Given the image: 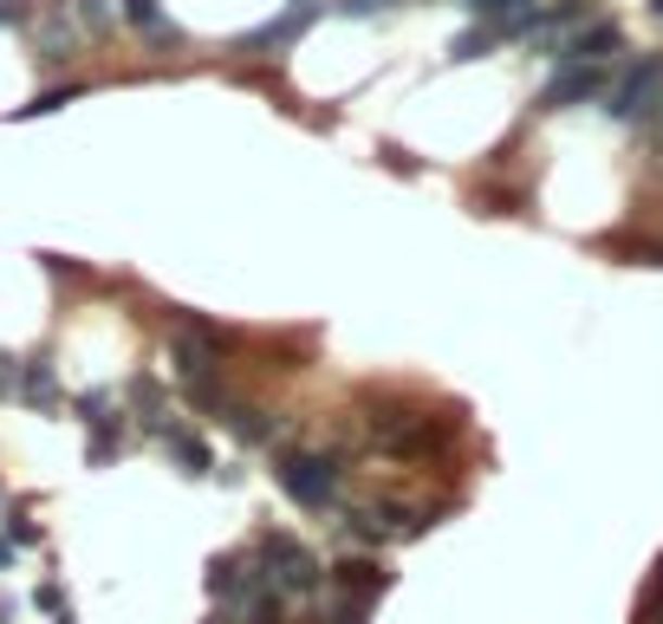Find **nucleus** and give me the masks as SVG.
Segmentation results:
<instances>
[{"label":"nucleus","instance_id":"obj_15","mask_svg":"<svg viewBox=\"0 0 663 624\" xmlns=\"http://www.w3.org/2000/svg\"><path fill=\"white\" fill-rule=\"evenodd\" d=\"M72 98H78V85H46V91H39L33 104H20V117H46V111H65Z\"/></svg>","mask_w":663,"mask_h":624},{"label":"nucleus","instance_id":"obj_9","mask_svg":"<svg viewBox=\"0 0 663 624\" xmlns=\"http://www.w3.org/2000/svg\"><path fill=\"white\" fill-rule=\"evenodd\" d=\"M13 397L33 404V410H59V371H52V358H20V384H13Z\"/></svg>","mask_w":663,"mask_h":624},{"label":"nucleus","instance_id":"obj_1","mask_svg":"<svg viewBox=\"0 0 663 624\" xmlns=\"http://www.w3.org/2000/svg\"><path fill=\"white\" fill-rule=\"evenodd\" d=\"M254 560H260V573L273 580L280 599H319L326 593V560L299 534H280V527L254 534Z\"/></svg>","mask_w":663,"mask_h":624},{"label":"nucleus","instance_id":"obj_22","mask_svg":"<svg viewBox=\"0 0 663 624\" xmlns=\"http://www.w3.org/2000/svg\"><path fill=\"white\" fill-rule=\"evenodd\" d=\"M13 384H20V358L0 352V397H13Z\"/></svg>","mask_w":663,"mask_h":624},{"label":"nucleus","instance_id":"obj_25","mask_svg":"<svg viewBox=\"0 0 663 624\" xmlns=\"http://www.w3.org/2000/svg\"><path fill=\"white\" fill-rule=\"evenodd\" d=\"M7 560H13V540H7V534H0V566H7Z\"/></svg>","mask_w":663,"mask_h":624},{"label":"nucleus","instance_id":"obj_28","mask_svg":"<svg viewBox=\"0 0 663 624\" xmlns=\"http://www.w3.org/2000/svg\"><path fill=\"white\" fill-rule=\"evenodd\" d=\"M651 13H658V20H663V0H651Z\"/></svg>","mask_w":663,"mask_h":624},{"label":"nucleus","instance_id":"obj_16","mask_svg":"<svg viewBox=\"0 0 663 624\" xmlns=\"http://www.w3.org/2000/svg\"><path fill=\"white\" fill-rule=\"evenodd\" d=\"M7 540H13V547H39V521H33L26 508H7Z\"/></svg>","mask_w":663,"mask_h":624},{"label":"nucleus","instance_id":"obj_21","mask_svg":"<svg viewBox=\"0 0 663 624\" xmlns=\"http://www.w3.org/2000/svg\"><path fill=\"white\" fill-rule=\"evenodd\" d=\"M26 13H33L26 0H0V26H26Z\"/></svg>","mask_w":663,"mask_h":624},{"label":"nucleus","instance_id":"obj_6","mask_svg":"<svg viewBox=\"0 0 663 624\" xmlns=\"http://www.w3.org/2000/svg\"><path fill=\"white\" fill-rule=\"evenodd\" d=\"M319 13H326V0H293V7H286V13H273L267 26L241 33V39H234V52H267V59H273V52H286L293 39H306V33L319 26Z\"/></svg>","mask_w":663,"mask_h":624},{"label":"nucleus","instance_id":"obj_23","mask_svg":"<svg viewBox=\"0 0 663 624\" xmlns=\"http://www.w3.org/2000/svg\"><path fill=\"white\" fill-rule=\"evenodd\" d=\"M13 612H20V606H13V599H7V593H0V624H13Z\"/></svg>","mask_w":663,"mask_h":624},{"label":"nucleus","instance_id":"obj_2","mask_svg":"<svg viewBox=\"0 0 663 624\" xmlns=\"http://www.w3.org/2000/svg\"><path fill=\"white\" fill-rule=\"evenodd\" d=\"M273 475H280V495L299 501L306 514H326V508L339 501V482H345L339 456H326V449H286Z\"/></svg>","mask_w":663,"mask_h":624},{"label":"nucleus","instance_id":"obj_11","mask_svg":"<svg viewBox=\"0 0 663 624\" xmlns=\"http://www.w3.org/2000/svg\"><path fill=\"white\" fill-rule=\"evenodd\" d=\"M117 13H124V20H130V26H137L143 39H150V46H176V39H182V33L169 26L163 0H117Z\"/></svg>","mask_w":663,"mask_h":624},{"label":"nucleus","instance_id":"obj_14","mask_svg":"<svg viewBox=\"0 0 663 624\" xmlns=\"http://www.w3.org/2000/svg\"><path fill=\"white\" fill-rule=\"evenodd\" d=\"M72 46H78V33H72V20H59V13H46L39 20V59H72Z\"/></svg>","mask_w":663,"mask_h":624},{"label":"nucleus","instance_id":"obj_27","mask_svg":"<svg viewBox=\"0 0 663 624\" xmlns=\"http://www.w3.org/2000/svg\"><path fill=\"white\" fill-rule=\"evenodd\" d=\"M52 624H72V612H59V619H52Z\"/></svg>","mask_w":663,"mask_h":624},{"label":"nucleus","instance_id":"obj_24","mask_svg":"<svg viewBox=\"0 0 663 624\" xmlns=\"http://www.w3.org/2000/svg\"><path fill=\"white\" fill-rule=\"evenodd\" d=\"M202 624H234V619H228V612H221V606H215V612H208V619H202Z\"/></svg>","mask_w":663,"mask_h":624},{"label":"nucleus","instance_id":"obj_8","mask_svg":"<svg viewBox=\"0 0 663 624\" xmlns=\"http://www.w3.org/2000/svg\"><path fill=\"white\" fill-rule=\"evenodd\" d=\"M326 580H332V586H339V599H345V606H358V612H371V606L391 593V573H384L378 560H345V566H332Z\"/></svg>","mask_w":663,"mask_h":624},{"label":"nucleus","instance_id":"obj_20","mask_svg":"<svg viewBox=\"0 0 663 624\" xmlns=\"http://www.w3.org/2000/svg\"><path fill=\"white\" fill-rule=\"evenodd\" d=\"M33 606H39V612H52V619H59V612H65V586H59V580H46V586H39V593H33Z\"/></svg>","mask_w":663,"mask_h":624},{"label":"nucleus","instance_id":"obj_7","mask_svg":"<svg viewBox=\"0 0 663 624\" xmlns=\"http://www.w3.org/2000/svg\"><path fill=\"white\" fill-rule=\"evenodd\" d=\"M619 46H625V26L619 20H586V26H573L553 46V65H605Z\"/></svg>","mask_w":663,"mask_h":624},{"label":"nucleus","instance_id":"obj_18","mask_svg":"<svg viewBox=\"0 0 663 624\" xmlns=\"http://www.w3.org/2000/svg\"><path fill=\"white\" fill-rule=\"evenodd\" d=\"M72 13H78V26H91V33L111 26V0H72Z\"/></svg>","mask_w":663,"mask_h":624},{"label":"nucleus","instance_id":"obj_17","mask_svg":"<svg viewBox=\"0 0 663 624\" xmlns=\"http://www.w3.org/2000/svg\"><path fill=\"white\" fill-rule=\"evenodd\" d=\"M475 20H508V13H521V7H540V0H462Z\"/></svg>","mask_w":663,"mask_h":624},{"label":"nucleus","instance_id":"obj_3","mask_svg":"<svg viewBox=\"0 0 663 624\" xmlns=\"http://www.w3.org/2000/svg\"><path fill=\"white\" fill-rule=\"evenodd\" d=\"M663 98V52H638L625 72H612V91H605V117L619 124H645Z\"/></svg>","mask_w":663,"mask_h":624},{"label":"nucleus","instance_id":"obj_12","mask_svg":"<svg viewBox=\"0 0 663 624\" xmlns=\"http://www.w3.org/2000/svg\"><path fill=\"white\" fill-rule=\"evenodd\" d=\"M495 46H501V26H495V20H475L469 33L449 39V65H475V59H488Z\"/></svg>","mask_w":663,"mask_h":624},{"label":"nucleus","instance_id":"obj_13","mask_svg":"<svg viewBox=\"0 0 663 624\" xmlns=\"http://www.w3.org/2000/svg\"><path fill=\"white\" fill-rule=\"evenodd\" d=\"M221 423H228L247 449H267V443H273V430H280V423H273V410H247V404H228V417H221Z\"/></svg>","mask_w":663,"mask_h":624},{"label":"nucleus","instance_id":"obj_19","mask_svg":"<svg viewBox=\"0 0 663 624\" xmlns=\"http://www.w3.org/2000/svg\"><path fill=\"white\" fill-rule=\"evenodd\" d=\"M397 0H339V13L345 20H378V13H391Z\"/></svg>","mask_w":663,"mask_h":624},{"label":"nucleus","instance_id":"obj_26","mask_svg":"<svg viewBox=\"0 0 663 624\" xmlns=\"http://www.w3.org/2000/svg\"><path fill=\"white\" fill-rule=\"evenodd\" d=\"M651 599H663V566H658V580H651Z\"/></svg>","mask_w":663,"mask_h":624},{"label":"nucleus","instance_id":"obj_4","mask_svg":"<svg viewBox=\"0 0 663 624\" xmlns=\"http://www.w3.org/2000/svg\"><path fill=\"white\" fill-rule=\"evenodd\" d=\"M78 423L91 430L85 462H91V469H111V462L124 456V443H130V423H124L117 397H111V391H85V397H78Z\"/></svg>","mask_w":663,"mask_h":624},{"label":"nucleus","instance_id":"obj_10","mask_svg":"<svg viewBox=\"0 0 663 624\" xmlns=\"http://www.w3.org/2000/svg\"><path fill=\"white\" fill-rule=\"evenodd\" d=\"M163 449H169V462H176L182 475H195V482H202V475H215V449H208L189 423H176V430L163 436Z\"/></svg>","mask_w":663,"mask_h":624},{"label":"nucleus","instance_id":"obj_5","mask_svg":"<svg viewBox=\"0 0 663 624\" xmlns=\"http://www.w3.org/2000/svg\"><path fill=\"white\" fill-rule=\"evenodd\" d=\"M605 91H612V65H553L534 111H579V104H599Z\"/></svg>","mask_w":663,"mask_h":624}]
</instances>
